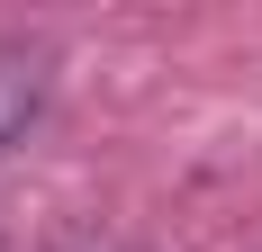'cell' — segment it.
I'll use <instances>...</instances> for the list:
<instances>
[{"mask_svg":"<svg viewBox=\"0 0 262 252\" xmlns=\"http://www.w3.org/2000/svg\"><path fill=\"white\" fill-rule=\"evenodd\" d=\"M36 99H46V63L36 54H0V153L36 126Z\"/></svg>","mask_w":262,"mask_h":252,"instance_id":"1","label":"cell"}]
</instances>
